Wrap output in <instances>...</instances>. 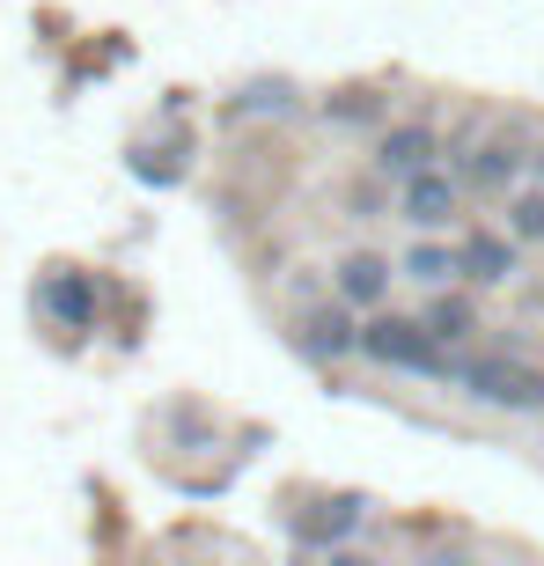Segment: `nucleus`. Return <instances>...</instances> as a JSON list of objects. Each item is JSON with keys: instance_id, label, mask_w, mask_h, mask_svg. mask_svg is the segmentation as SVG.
<instances>
[{"instance_id": "nucleus-1", "label": "nucleus", "mask_w": 544, "mask_h": 566, "mask_svg": "<svg viewBox=\"0 0 544 566\" xmlns=\"http://www.w3.org/2000/svg\"><path fill=\"white\" fill-rule=\"evenodd\" d=\"M360 354L376 368H398V376H457L449 346H435V332L419 316H368L360 324Z\"/></svg>"}, {"instance_id": "nucleus-2", "label": "nucleus", "mask_w": 544, "mask_h": 566, "mask_svg": "<svg viewBox=\"0 0 544 566\" xmlns=\"http://www.w3.org/2000/svg\"><path fill=\"white\" fill-rule=\"evenodd\" d=\"M457 382H463V398L493 405V412H544V368H530L515 354L457 360Z\"/></svg>"}, {"instance_id": "nucleus-3", "label": "nucleus", "mask_w": 544, "mask_h": 566, "mask_svg": "<svg viewBox=\"0 0 544 566\" xmlns=\"http://www.w3.org/2000/svg\"><path fill=\"white\" fill-rule=\"evenodd\" d=\"M523 140H508V133H471V140L449 147V169H457L463 191H479V199H515V185H523Z\"/></svg>"}, {"instance_id": "nucleus-4", "label": "nucleus", "mask_w": 544, "mask_h": 566, "mask_svg": "<svg viewBox=\"0 0 544 566\" xmlns=\"http://www.w3.org/2000/svg\"><path fill=\"white\" fill-rule=\"evenodd\" d=\"M457 207H463V185H457V169H419V177H405V191H398V213L412 221V229H449L457 221Z\"/></svg>"}, {"instance_id": "nucleus-5", "label": "nucleus", "mask_w": 544, "mask_h": 566, "mask_svg": "<svg viewBox=\"0 0 544 566\" xmlns=\"http://www.w3.org/2000/svg\"><path fill=\"white\" fill-rule=\"evenodd\" d=\"M441 163V133L435 126H390L383 133V147H376V169L383 177H419V169H435Z\"/></svg>"}, {"instance_id": "nucleus-6", "label": "nucleus", "mask_w": 544, "mask_h": 566, "mask_svg": "<svg viewBox=\"0 0 544 566\" xmlns=\"http://www.w3.org/2000/svg\"><path fill=\"white\" fill-rule=\"evenodd\" d=\"M457 265H463V280H471V287H501V280H515V235H493V229L463 235V243H457Z\"/></svg>"}, {"instance_id": "nucleus-7", "label": "nucleus", "mask_w": 544, "mask_h": 566, "mask_svg": "<svg viewBox=\"0 0 544 566\" xmlns=\"http://www.w3.org/2000/svg\"><path fill=\"white\" fill-rule=\"evenodd\" d=\"M294 346L310 360H346V354H360V324H346L338 310H310L294 324Z\"/></svg>"}, {"instance_id": "nucleus-8", "label": "nucleus", "mask_w": 544, "mask_h": 566, "mask_svg": "<svg viewBox=\"0 0 544 566\" xmlns=\"http://www.w3.org/2000/svg\"><path fill=\"white\" fill-rule=\"evenodd\" d=\"M44 310L60 316L66 332H88V324H96V287H88V273H52L44 280Z\"/></svg>"}, {"instance_id": "nucleus-9", "label": "nucleus", "mask_w": 544, "mask_h": 566, "mask_svg": "<svg viewBox=\"0 0 544 566\" xmlns=\"http://www.w3.org/2000/svg\"><path fill=\"white\" fill-rule=\"evenodd\" d=\"M383 287H390V265H383L376 251H354L338 258V302H354V310H376Z\"/></svg>"}, {"instance_id": "nucleus-10", "label": "nucleus", "mask_w": 544, "mask_h": 566, "mask_svg": "<svg viewBox=\"0 0 544 566\" xmlns=\"http://www.w3.org/2000/svg\"><path fill=\"white\" fill-rule=\"evenodd\" d=\"M419 324L435 332V346H463V338L479 332V316H471V302H457V294H441V302H427V310H419Z\"/></svg>"}, {"instance_id": "nucleus-11", "label": "nucleus", "mask_w": 544, "mask_h": 566, "mask_svg": "<svg viewBox=\"0 0 544 566\" xmlns=\"http://www.w3.org/2000/svg\"><path fill=\"white\" fill-rule=\"evenodd\" d=\"M405 280H419V287H449V280H463V265H457L449 243H412V251H405Z\"/></svg>"}, {"instance_id": "nucleus-12", "label": "nucleus", "mask_w": 544, "mask_h": 566, "mask_svg": "<svg viewBox=\"0 0 544 566\" xmlns=\"http://www.w3.org/2000/svg\"><path fill=\"white\" fill-rule=\"evenodd\" d=\"M508 235H515V243H544V185L508 199Z\"/></svg>"}, {"instance_id": "nucleus-13", "label": "nucleus", "mask_w": 544, "mask_h": 566, "mask_svg": "<svg viewBox=\"0 0 544 566\" xmlns=\"http://www.w3.org/2000/svg\"><path fill=\"white\" fill-rule=\"evenodd\" d=\"M360 523V501H332L316 523H302V537H338V530H354Z\"/></svg>"}, {"instance_id": "nucleus-14", "label": "nucleus", "mask_w": 544, "mask_h": 566, "mask_svg": "<svg viewBox=\"0 0 544 566\" xmlns=\"http://www.w3.org/2000/svg\"><path fill=\"white\" fill-rule=\"evenodd\" d=\"M419 566H479V559H471V552H463V545H435V552H427V559H419Z\"/></svg>"}, {"instance_id": "nucleus-15", "label": "nucleus", "mask_w": 544, "mask_h": 566, "mask_svg": "<svg viewBox=\"0 0 544 566\" xmlns=\"http://www.w3.org/2000/svg\"><path fill=\"white\" fill-rule=\"evenodd\" d=\"M332 566H376V559H360V552H338V559Z\"/></svg>"}, {"instance_id": "nucleus-16", "label": "nucleus", "mask_w": 544, "mask_h": 566, "mask_svg": "<svg viewBox=\"0 0 544 566\" xmlns=\"http://www.w3.org/2000/svg\"><path fill=\"white\" fill-rule=\"evenodd\" d=\"M530 163H537V185H544V147H537V155H530Z\"/></svg>"}]
</instances>
